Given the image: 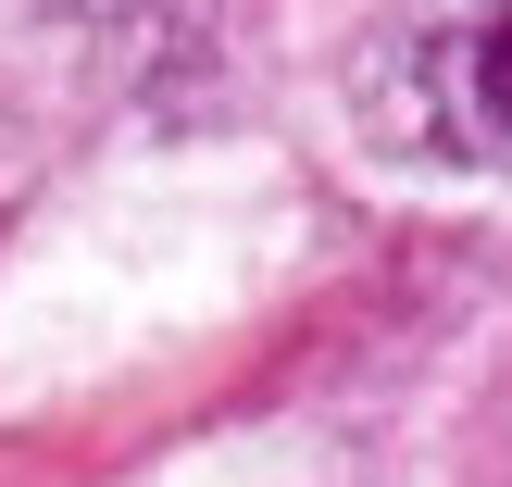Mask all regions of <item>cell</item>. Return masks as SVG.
<instances>
[{"mask_svg": "<svg viewBox=\"0 0 512 487\" xmlns=\"http://www.w3.org/2000/svg\"><path fill=\"white\" fill-rule=\"evenodd\" d=\"M363 100L438 163H488L512 175V13H413L375 25Z\"/></svg>", "mask_w": 512, "mask_h": 487, "instance_id": "obj_1", "label": "cell"}]
</instances>
